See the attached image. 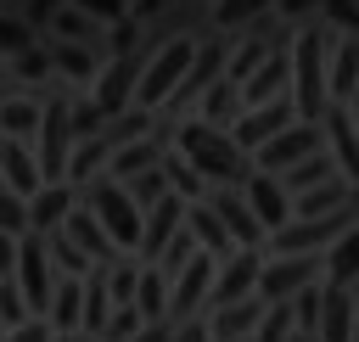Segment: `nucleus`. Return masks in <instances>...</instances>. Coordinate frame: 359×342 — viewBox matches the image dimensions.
Masks as SVG:
<instances>
[{
	"label": "nucleus",
	"mask_w": 359,
	"mask_h": 342,
	"mask_svg": "<svg viewBox=\"0 0 359 342\" xmlns=\"http://www.w3.org/2000/svg\"><path fill=\"white\" fill-rule=\"evenodd\" d=\"M45 45H50V62H56V78H67L73 90H95V78H101V67L112 62L107 50H90V45H67V39H50V34H45Z\"/></svg>",
	"instance_id": "4468645a"
},
{
	"label": "nucleus",
	"mask_w": 359,
	"mask_h": 342,
	"mask_svg": "<svg viewBox=\"0 0 359 342\" xmlns=\"http://www.w3.org/2000/svg\"><path fill=\"white\" fill-rule=\"evenodd\" d=\"M56 264H50V247H45V235L39 230H28L22 241H17V286H22V297H28V314L34 320H45L50 314V297H56Z\"/></svg>",
	"instance_id": "39448f33"
},
{
	"label": "nucleus",
	"mask_w": 359,
	"mask_h": 342,
	"mask_svg": "<svg viewBox=\"0 0 359 342\" xmlns=\"http://www.w3.org/2000/svg\"><path fill=\"white\" fill-rule=\"evenodd\" d=\"M67 6H79L84 17H95V22H107V28L129 17V0H67Z\"/></svg>",
	"instance_id": "a18cd8bd"
},
{
	"label": "nucleus",
	"mask_w": 359,
	"mask_h": 342,
	"mask_svg": "<svg viewBox=\"0 0 359 342\" xmlns=\"http://www.w3.org/2000/svg\"><path fill=\"white\" fill-rule=\"evenodd\" d=\"M6 73H11V62H6V56H0V78H6Z\"/></svg>",
	"instance_id": "5fc2aeb1"
},
{
	"label": "nucleus",
	"mask_w": 359,
	"mask_h": 342,
	"mask_svg": "<svg viewBox=\"0 0 359 342\" xmlns=\"http://www.w3.org/2000/svg\"><path fill=\"white\" fill-rule=\"evenodd\" d=\"M123 191H129V196H135V207L146 213V207H157V202L168 196V174H163V168H146V174H135Z\"/></svg>",
	"instance_id": "e433bc0d"
},
{
	"label": "nucleus",
	"mask_w": 359,
	"mask_h": 342,
	"mask_svg": "<svg viewBox=\"0 0 359 342\" xmlns=\"http://www.w3.org/2000/svg\"><path fill=\"white\" fill-rule=\"evenodd\" d=\"M45 247H50V264H56V275H79V280H84V275L95 269V258H90V252H84V247H79L67 230H50V235H45Z\"/></svg>",
	"instance_id": "2f4dec72"
},
{
	"label": "nucleus",
	"mask_w": 359,
	"mask_h": 342,
	"mask_svg": "<svg viewBox=\"0 0 359 342\" xmlns=\"http://www.w3.org/2000/svg\"><path fill=\"white\" fill-rule=\"evenodd\" d=\"M320 280H325V252H309V258H264L258 297L264 303H292L297 292H309Z\"/></svg>",
	"instance_id": "423d86ee"
},
{
	"label": "nucleus",
	"mask_w": 359,
	"mask_h": 342,
	"mask_svg": "<svg viewBox=\"0 0 359 342\" xmlns=\"http://www.w3.org/2000/svg\"><path fill=\"white\" fill-rule=\"evenodd\" d=\"M359 331V297L348 286H325V314H320V342H353Z\"/></svg>",
	"instance_id": "4be33fe9"
},
{
	"label": "nucleus",
	"mask_w": 359,
	"mask_h": 342,
	"mask_svg": "<svg viewBox=\"0 0 359 342\" xmlns=\"http://www.w3.org/2000/svg\"><path fill=\"white\" fill-rule=\"evenodd\" d=\"M0 230L6 235H28L34 224H28V196H17L6 179H0Z\"/></svg>",
	"instance_id": "ea45409f"
},
{
	"label": "nucleus",
	"mask_w": 359,
	"mask_h": 342,
	"mask_svg": "<svg viewBox=\"0 0 359 342\" xmlns=\"http://www.w3.org/2000/svg\"><path fill=\"white\" fill-rule=\"evenodd\" d=\"M62 11H67V0H22V11H17V17L45 39V34H50V22H56Z\"/></svg>",
	"instance_id": "c03bdc74"
},
{
	"label": "nucleus",
	"mask_w": 359,
	"mask_h": 342,
	"mask_svg": "<svg viewBox=\"0 0 359 342\" xmlns=\"http://www.w3.org/2000/svg\"><path fill=\"white\" fill-rule=\"evenodd\" d=\"M264 247H236L230 258H219V275H213V297L208 308H224V303H241L258 292V275H264Z\"/></svg>",
	"instance_id": "1a4fd4ad"
},
{
	"label": "nucleus",
	"mask_w": 359,
	"mask_h": 342,
	"mask_svg": "<svg viewBox=\"0 0 359 342\" xmlns=\"http://www.w3.org/2000/svg\"><path fill=\"white\" fill-rule=\"evenodd\" d=\"M185 207H191V202L174 196V191H168L157 207H146V230H140V252H135L140 264H157V258L168 252V241L185 230Z\"/></svg>",
	"instance_id": "ddd939ff"
},
{
	"label": "nucleus",
	"mask_w": 359,
	"mask_h": 342,
	"mask_svg": "<svg viewBox=\"0 0 359 342\" xmlns=\"http://www.w3.org/2000/svg\"><path fill=\"white\" fill-rule=\"evenodd\" d=\"M17 241H22V235H6V230H0V280L17 275Z\"/></svg>",
	"instance_id": "8fccbe9b"
},
{
	"label": "nucleus",
	"mask_w": 359,
	"mask_h": 342,
	"mask_svg": "<svg viewBox=\"0 0 359 342\" xmlns=\"http://www.w3.org/2000/svg\"><path fill=\"white\" fill-rule=\"evenodd\" d=\"M168 292H174V280H168L157 264H146V269H140V286H135V308H140L146 320H163V314H168Z\"/></svg>",
	"instance_id": "c756f323"
},
{
	"label": "nucleus",
	"mask_w": 359,
	"mask_h": 342,
	"mask_svg": "<svg viewBox=\"0 0 359 342\" xmlns=\"http://www.w3.org/2000/svg\"><path fill=\"white\" fill-rule=\"evenodd\" d=\"M163 174H168V191H174V196H185V202H202V196H208V179H202L174 146H168V157H163Z\"/></svg>",
	"instance_id": "473e14b6"
},
{
	"label": "nucleus",
	"mask_w": 359,
	"mask_h": 342,
	"mask_svg": "<svg viewBox=\"0 0 359 342\" xmlns=\"http://www.w3.org/2000/svg\"><path fill=\"white\" fill-rule=\"evenodd\" d=\"M292 303H297V331L320 336V314H325V280H320V286H309V292H297Z\"/></svg>",
	"instance_id": "79ce46f5"
},
{
	"label": "nucleus",
	"mask_w": 359,
	"mask_h": 342,
	"mask_svg": "<svg viewBox=\"0 0 359 342\" xmlns=\"http://www.w3.org/2000/svg\"><path fill=\"white\" fill-rule=\"evenodd\" d=\"M174 151H180L208 185H247V179L258 174V163L236 146V135H224V129H213V123H202V118H185V123L174 129Z\"/></svg>",
	"instance_id": "f03ea898"
},
{
	"label": "nucleus",
	"mask_w": 359,
	"mask_h": 342,
	"mask_svg": "<svg viewBox=\"0 0 359 342\" xmlns=\"http://www.w3.org/2000/svg\"><path fill=\"white\" fill-rule=\"evenodd\" d=\"M353 342H359V331H353Z\"/></svg>",
	"instance_id": "13d9d810"
},
{
	"label": "nucleus",
	"mask_w": 359,
	"mask_h": 342,
	"mask_svg": "<svg viewBox=\"0 0 359 342\" xmlns=\"http://www.w3.org/2000/svg\"><path fill=\"white\" fill-rule=\"evenodd\" d=\"M62 230H67V235H73V241H79V247H84V252L95 258V264H118V258H123V247H118V241L107 235V224H101V219H95V213L84 207V202H79V207L67 213V224H62Z\"/></svg>",
	"instance_id": "412c9836"
},
{
	"label": "nucleus",
	"mask_w": 359,
	"mask_h": 342,
	"mask_svg": "<svg viewBox=\"0 0 359 342\" xmlns=\"http://www.w3.org/2000/svg\"><path fill=\"white\" fill-rule=\"evenodd\" d=\"M331 45H337V28H325L320 17L297 28V45H292V101H297L303 123H325V112H331Z\"/></svg>",
	"instance_id": "f257e3e1"
},
{
	"label": "nucleus",
	"mask_w": 359,
	"mask_h": 342,
	"mask_svg": "<svg viewBox=\"0 0 359 342\" xmlns=\"http://www.w3.org/2000/svg\"><path fill=\"white\" fill-rule=\"evenodd\" d=\"M11 73H17L22 84H56V62H50V45L39 39V45H28L22 56H11Z\"/></svg>",
	"instance_id": "72a5a7b5"
},
{
	"label": "nucleus",
	"mask_w": 359,
	"mask_h": 342,
	"mask_svg": "<svg viewBox=\"0 0 359 342\" xmlns=\"http://www.w3.org/2000/svg\"><path fill=\"white\" fill-rule=\"evenodd\" d=\"M0 320H6L11 331L34 320V314H28V297H22V286H17V275H11V280H0Z\"/></svg>",
	"instance_id": "37998d69"
},
{
	"label": "nucleus",
	"mask_w": 359,
	"mask_h": 342,
	"mask_svg": "<svg viewBox=\"0 0 359 342\" xmlns=\"http://www.w3.org/2000/svg\"><path fill=\"white\" fill-rule=\"evenodd\" d=\"M185 224H191V235L202 241L208 258H230V252H236V235L224 230V219H219L208 202H191V207H185Z\"/></svg>",
	"instance_id": "5701e85b"
},
{
	"label": "nucleus",
	"mask_w": 359,
	"mask_h": 342,
	"mask_svg": "<svg viewBox=\"0 0 359 342\" xmlns=\"http://www.w3.org/2000/svg\"><path fill=\"white\" fill-rule=\"evenodd\" d=\"M314 151H331L325 146V123H292V129H280L264 151H252V163H258V174H286V168H297V163H309Z\"/></svg>",
	"instance_id": "0eeeda50"
},
{
	"label": "nucleus",
	"mask_w": 359,
	"mask_h": 342,
	"mask_svg": "<svg viewBox=\"0 0 359 342\" xmlns=\"http://www.w3.org/2000/svg\"><path fill=\"white\" fill-rule=\"evenodd\" d=\"M174 331H180V325H174V320H146V325H140V336H135V342H174Z\"/></svg>",
	"instance_id": "3c124183"
},
{
	"label": "nucleus",
	"mask_w": 359,
	"mask_h": 342,
	"mask_svg": "<svg viewBox=\"0 0 359 342\" xmlns=\"http://www.w3.org/2000/svg\"><path fill=\"white\" fill-rule=\"evenodd\" d=\"M348 292H353V297H359V280H353V286H348Z\"/></svg>",
	"instance_id": "4d7b16f0"
},
{
	"label": "nucleus",
	"mask_w": 359,
	"mask_h": 342,
	"mask_svg": "<svg viewBox=\"0 0 359 342\" xmlns=\"http://www.w3.org/2000/svg\"><path fill=\"white\" fill-rule=\"evenodd\" d=\"M297 331V303H269V314H264V325L252 331L258 342H286Z\"/></svg>",
	"instance_id": "58836bf2"
},
{
	"label": "nucleus",
	"mask_w": 359,
	"mask_h": 342,
	"mask_svg": "<svg viewBox=\"0 0 359 342\" xmlns=\"http://www.w3.org/2000/svg\"><path fill=\"white\" fill-rule=\"evenodd\" d=\"M213 275H219V258L196 252V258L180 269V280H174V292H168V314H163V320L185 325V320L208 314V297H213Z\"/></svg>",
	"instance_id": "6e6552de"
},
{
	"label": "nucleus",
	"mask_w": 359,
	"mask_h": 342,
	"mask_svg": "<svg viewBox=\"0 0 359 342\" xmlns=\"http://www.w3.org/2000/svg\"><path fill=\"white\" fill-rule=\"evenodd\" d=\"M79 202H84V207H90V213L107 224V235H112L123 252H140V230H146V213L135 207V196H129L118 179H107V174H101V179H90V185L79 191Z\"/></svg>",
	"instance_id": "7ed1b4c3"
},
{
	"label": "nucleus",
	"mask_w": 359,
	"mask_h": 342,
	"mask_svg": "<svg viewBox=\"0 0 359 342\" xmlns=\"http://www.w3.org/2000/svg\"><path fill=\"white\" fill-rule=\"evenodd\" d=\"M140 73H146V62L140 56H112L107 67H101V78H95V101H101V112L107 118H118V112H129L135 107V84H140Z\"/></svg>",
	"instance_id": "f8f14e48"
},
{
	"label": "nucleus",
	"mask_w": 359,
	"mask_h": 342,
	"mask_svg": "<svg viewBox=\"0 0 359 342\" xmlns=\"http://www.w3.org/2000/svg\"><path fill=\"white\" fill-rule=\"evenodd\" d=\"M168 6H174V0H129V17H135V22H157Z\"/></svg>",
	"instance_id": "603ef678"
},
{
	"label": "nucleus",
	"mask_w": 359,
	"mask_h": 342,
	"mask_svg": "<svg viewBox=\"0 0 359 342\" xmlns=\"http://www.w3.org/2000/svg\"><path fill=\"white\" fill-rule=\"evenodd\" d=\"M264 314H269V303L252 292V297H241V303L208 308V331H213V342H236V336H252V331L264 325Z\"/></svg>",
	"instance_id": "a211bd4d"
},
{
	"label": "nucleus",
	"mask_w": 359,
	"mask_h": 342,
	"mask_svg": "<svg viewBox=\"0 0 359 342\" xmlns=\"http://www.w3.org/2000/svg\"><path fill=\"white\" fill-rule=\"evenodd\" d=\"M28 45H39V34H34V28H28L17 11H0V56L11 62V56H22Z\"/></svg>",
	"instance_id": "c9c22d12"
},
{
	"label": "nucleus",
	"mask_w": 359,
	"mask_h": 342,
	"mask_svg": "<svg viewBox=\"0 0 359 342\" xmlns=\"http://www.w3.org/2000/svg\"><path fill=\"white\" fill-rule=\"evenodd\" d=\"M0 179H6L17 196H28V202L45 191V174H39V157H34V146H28V140L0 135Z\"/></svg>",
	"instance_id": "2eb2a0df"
},
{
	"label": "nucleus",
	"mask_w": 359,
	"mask_h": 342,
	"mask_svg": "<svg viewBox=\"0 0 359 342\" xmlns=\"http://www.w3.org/2000/svg\"><path fill=\"white\" fill-rule=\"evenodd\" d=\"M50 39H67V45H90V50H107V56H112V45H107V22L84 17L79 6H67V11L50 22Z\"/></svg>",
	"instance_id": "a878e982"
},
{
	"label": "nucleus",
	"mask_w": 359,
	"mask_h": 342,
	"mask_svg": "<svg viewBox=\"0 0 359 342\" xmlns=\"http://www.w3.org/2000/svg\"><path fill=\"white\" fill-rule=\"evenodd\" d=\"M196 252H202V241H196V235H191V224H185V230H180V235L168 241V252L157 258V269H163L168 280H180V269H185V264H191Z\"/></svg>",
	"instance_id": "4c0bfd02"
},
{
	"label": "nucleus",
	"mask_w": 359,
	"mask_h": 342,
	"mask_svg": "<svg viewBox=\"0 0 359 342\" xmlns=\"http://www.w3.org/2000/svg\"><path fill=\"white\" fill-rule=\"evenodd\" d=\"M50 331H84V280L79 275H62L56 280V297H50Z\"/></svg>",
	"instance_id": "bb28decb"
},
{
	"label": "nucleus",
	"mask_w": 359,
	"mask_h": 342,
	"mask_svg": "<svg viewBox=\"0 0 359 342\" xmlns=\"http://www.w3.org/2000/svg\"><path fill=\"white\" fill-rule=\"evenodd\" d=\"M353 95H359V39L337 34V45H331V107L353 101Z\"/></svg>",
	"instance_id": "393cba45"
},
{
	"label": "nucleus",
	"mask_w": 359,
	"mask_h": 342,
	"mask_svg": "<svg viewBox=\"0 0 359 342\" xmlns=\"http://www.w3.org/2000/svg\"><path fill=\"white\" fill-rule=\"evenodd\" d=\"M79 207V185H67V179H56V185H45L34 202H28V224L39 230V235H50V230H62L67 224V213Z\"/></svg>",
	"instance_id": "aec40b11"
},
{
	"label": "nucleus",
	"mask_w": 359,
	"mask_h": 342,
	"mask_svg": "<svg viewBox=\"0 0 359 342\" xmlns=\"http://www.w3.org/2000/svg\"><path fill=\"white\" fill-rule=\"evenodd\" d=\"M196 118L230 135V129L247 118V95H241V84H236V78H219V84H213V90L196 101Z\"/></svg>",
	"instance_id": "6ab92c4d"
},
{
	"label": "nucleus",
	"mask_w": 359,
	"mask_h": 342,
	"mask_svg": "<svg viewBox=\"0 0 359 342\" xmlns=\"http://www.w3.org/2000/svg\"><path fill=\"white\" fill-rule=\"evenodd\" d=\"M107 123H112V118L101 112V101H95L90 90H73V135H79V140H95Z\"/></svg>",
	"instance_id": "f704fd0d"
},
{
	"label": "nucleus",
	"mask_w": 359,
	"mask_h": 342,
	"mask_svg": "<svg viewBox=\"0 0 359 342\" xmlns=\"http://www.w3.org/2000/svg\"><path fill=\"white\" fill-rule=\"evenodd\" d=\"M325 146H331L342 179L359 185V123H353V107H348V101H337V107L325 112Z\"/></svg>",
	"instance_id": "dca6fc26"
},
{
	"label": "nucleus",
	"mask_w": 359,
	"mask_h": 342,
	"mask_svg": "<svg viewBox=\"0 0 359 342\" xmlns=\"http://www.w3.org/2000/svg\"><path fill=\"white\" fill-rule=\"evenodd\" d=\"M140 325H146V314H140L135 303H118V308H112V320H107V331H101V342H135V336H140Z\"/></svg>",
	"instance_id": "a19ab883"
},
{
	"label": "nucleus",
	"mask_w": 359,
	"mask_h": 342,
	"mask_svg": "<svg viewBox=\"0 0 359 342\" xmlns=\"http://www.w3.org/2000/svg\"><path fill=\"white\" fill-rule=\"evenodd\" d=\"M50 342H101V336H90V331H56Z\"/></svg>",
	"instance_id": "864d4df0"
},
{
	"label": "nucleus",
	"mask_w": 359,
	"mask_h": 342,
	"mask_svg": "<svg viewBox=\"0 0 359 342\" xmlns=\"http://www.w3.org/2000/svg\"><path fill=\"white\" fill-rule=\"evenodd\" d=\"M202 202L224 219V230L236 235V247H264V241H269V230L258 224V213H252V202H247V185H208Z\"/></svg>",
	"instance_id": "9d476101"
},
{
	"label": "nucleus",
	"mask_w": 359,
	"mask_h": 342,
	"mask_svg": "<svg viewBox=\"0 0 359 342\" xmlns=\"http://www.w3.org/2000/svg\"><path fill=\"white\" fill-rule=\"evenodd\" d=\"M236 342H258V336H236Z\"/></svg>",
	"instance_id": "6e6d98bb"
},
{
	"label": "nucleus",
	"mask_w": 359,
	"mask_h": 342,
	"mask_svg": "<svg viewBox=\"0 0 359 342\" xmlns=\"http://www.w3.org/2000/svg\"><path fill=\"white\" fill-rule=\"evenodd\" d=\"M208 6H219V0H208Z\"/></svg>",
	"instance_id": "bf43d9fd"
},
{
	"label": "nucleus",
	"mask_w": 359,
	"mask_h": 342,
	"mask_svg": "<svg viewBox=\"0 0 359 342\" xmlns=\"http://www.w3.org/2000/svg\"><path fill=\"white\" fill-rule=\"evenodd\" d=\"M174 342H213V331H208V314H196V320H185V325L174 331Z\"/></svg>",
	"instance_id": "09e8293b"
},
{
	"label": "nucleus",
	"mask_w": 359,
	"mask_h": 342,
	"mask_svg": "<svg viewBox=\"0 0 359 342\" xmlns=\"http://www.w3.org/2000/svg\"><path fill=\"white\" fill-rule=\"evenodd\" d=\"M292 123H297V101L280 95V101H269V107H247V118H241L230 135H236V146L252 157V151H264V146H269L280 129H292Z\"/></svg>",
	"instance_id": "9b49d317"
},
{
	"label": "nucleus",
	"mask_w": 359,
	"mask_h": 342,
	"mask_svg": "<svg viewBox=\"0 0 359 342\" xmlns=\"http://www.w3.org/2000/svg\"><path fill=\"white\" fill-rule=\"evenodd\" d=\"M320 11H325V0H280V6H275V17H286L292 28H303V22H314Z\"/></svg>",
	"instance_id": "49530a36"
},
{
	"label": "nucleus",
	"mask_w": 359,
	"mask_h": 342,
	"mask_svg": "<svg viewBox=\"0 0 359 342\" xmlns=\"http://www.w3.org/2000/svg\"><path fill=\"white\" fill-rule=\"evenodd\" d=\"M280 0H219L213 6V28L219 34H241V28H252L258 17H269Z\"/></svg>",
	"instance_id": "c85d7f7f"
},
{
	"label": "nucleus",
	"mask_w": 359,
	"mask_h": 342,
	"mask_svg": "<svg viewBox=\"0 0 359 342\" xmlns=\"http://www.w3.org/2000/svg\"><path fill=\"white\" fill-rule=\"evenodd\" d=\"M39 123H45V101H34V95H11V101H0V135H11V140H39Z\"/></svg>",
	"instance_id": "b1692460"
},
{
	"label": "nucleus",
	"mask_w": 359,
	"mask_h": 342,
	"mask_svg": "<svg viewBox=\"0 0 359 342\" xmlns=\"http://www.w3.org/2000/svg\"><path fill=\"white\" fill-rule=\"evenodd\" d=\"M191 62H196V39H174V45H163V50L146 62L140 84H135V107H146V112H163V107L174 101V90L185 84Z\"/></svg>",
	"instance_id": "20e7f679"
},
{
	"label": "nucleus",
	"mask_w": 359,
	"mask_h": 342,
	"mask_svg": "<svg viewBox=\"0 0 359 342\" xmlns=\"http://www.w3.org/2000/svg\"><path fill=\"white\" fill-rule=\"evenodd\" d=\"M359 280V224L325 252V286H353Z\"/></svg>",
	"instance_id": "7c9ffc66"
},
{
	"label": "nucleus",
	"mask_w": 359,
	"mask_h": 342,
	"mask_svg": "<svg viewBox=\"0 0 359 342\" xmlns=\"http://www.w3.org/2000/svg\"><path fill=\"white\" fill-rule=\"evenodd\" d=\"M342 168H337V157L331 151H314L309 163H297V168H286V174H275L292 196H303V191H314V185H325V179H337Z\"/></svg>",
	"instance_id": "cd10ccee"
},
{
	"label": "nucleus",
	"mask_w": 359,
	"mask_h": 342,
	"mask_svg": "<svg viewBox=\"0 0 359 342\" xmlns=\"http://www.w3.org/2000/svg\"><path fill=\"white\" fill-rule=\"evenodd\" d=\"M247 202H252V213H258V224H264L269 235L292 224V191H286L275 174H252V179H247Z\"/></svg>",
	"instance_id": "f3484780"
},
{
	"label": "nucleus",
	"mask_w": 359,
	"mask_h": 342,
	"mask_svg": "<svg viewBox=\"0 0 359 342\" xmlns=\"http://www.w3.org/2000/svg\"><path fill=\"white\" fill-rule=\"evenodd\" d=\"M56 331H50V320H28V325H17L6 342H50Z\"/></svg>",
	"instance_id": "de8ad7c7"
}]
</instances>
